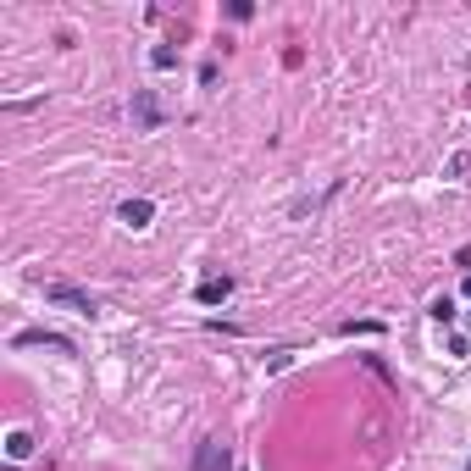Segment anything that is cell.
Returning <instances> with one entry per match:
<instances>
[{"label":"cell","instance_id":"1","mask_svg":"<svg viewBox=\"0 0 471 471\" xmlns=\"http://www.w3.org/2000/svg\"><path fill=\"white\" fill-rule=\"evenodd\" d=\"M45 300H50V305H67V311H78V316L100 311L94 294H83V289H73V283H45Z\"/></svg>","mask_w":471,"mask_h":471},{"label":"cell","instance_id":"9","mask_svg":"<svg viewBox=\"0 0 471 471\" xmlns=\"http://www.w3.org/2000/svg\"><path fill=\"white\" fill-rule=\"evenodd\" d=\"M433 321H455V300H449V294H438V300H433Z\"/></svg>","mask_w":471,"mask_h":471},{"label":"cell","instance_id":"6","mask_svg":"<svg viewBox=\"0 0 471 471\" xmlns=\"http://www.w3.org/2000/svg\"><path fill=\"white\" fill-rule=\"evenodd\" d=\"M11 344H17V349H28V344H50V349H67V355H73V338H61V333H17Z\"/></svg>","mask_w":471,"mask_h":471},{"label":"cell","instance_id":"10","mask_svg":"<svg viewBox=\"0 0 471 471\" xmlns=\"http://www.w3.org/2000/svg\"><path fill=\"white\" fill-rule=\"evenodd\" d=\"M466 300H471V277H466Z\"/></svg>","mask_w":471,"mask_h":471},{"label":"cell","instance_id":"3","mask_svg":"<svg viewBox=\"0 0 471 471\" xmlns=\"http://www.w3.org/2000/svg\"><path fill=\"white\" fill-rule=\"evenodd\" d=\"M133 117H139V128H145V133L161 128V100L150 94V89H133Z\"/></svg>","mask_w":471,"mask_h":471},{"label":"cell","instance_id":"7","mask_svg":"<svg viewBox=\"0 0 471 471\" xmlns=\"http://www.w3.org/2000/svg\"><path fill=\"white\" fill-rule=\"evenodd\" d=\"M6 455H11V461L34 455V438H28V433H11V438H6Z\"/></svg>","mask_w":471,"mask_h":471},{"label":"cell","instance_id":"2","mask_svg":"<svg viewBox=\"0 0 471 471\" xmlns=\"http://www.w3.org/2000/svg\"><path fill=\"white\" fill-rule=\"evenodd\" d=\"M233 466V455H228V444H217V438H205L200 449H194V471H228Z\"/></svg>","mask_w":471,"mask_h":471},{"label":"cell","instance_id":"5","mask_svg":"<svg viewBox=\"0 0 471 471\" xmlns=\"http://www.w3.org/2000/svg\"><path fill=\"white\" fill-rule=\"evenodd\" d=\"M228 294H233V283H228V277H205V283L194 289V300H200V305H222Z\"/></svg>","mask_w":471,"mask_h":471},{"label":"cell","instance_id":"4","mask_svg":"<svg viewBox=\"0 0 471 471\" xmlns=\"http://www.w3.org/2000/svg\"><path fill=\"white\" fill-rule=\"evenodd\" d=\"M150 217H156L150 200H122V205H117V222H122V228H150Z\"/></svg>","mask_w":471,"mask_h":471},{"label":"cell","instance_id":"8","mask_svg":"<svg viewBox=\"0 0 471 471\" xmlns=\"http://www.w3.org/2000/svg\"><path fill=\"white\" fill-rule=\"evenodd\" d=\"M150 67L172 73V67H177V50H172V45H156V50H150Z\"/></svg>","mask_w":471,"mask_h":471}]
</instances>
